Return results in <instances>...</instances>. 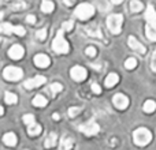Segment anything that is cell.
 Instances as JSON below:
<instances>
[{"label": "cell", "instance_id": "1", "mask_svg": "<svg viewBox=\"0 0 156 150\" xmlns=\"http://www.w3.org/2000/svg\"><path fill=\"white\" fill-rule=\"evenodd\" d=\"M133 139H134V143L137 146H147L152 139V134L148 128H137L134 132H133Z\"/></svg>", "mask_w": 156, "mask_h": 150}, {"label": "cell", "instance_id": "2", "mask_svg": "<svg viewBox=\"0 0 156 150\" xmlns=\"http://www.w3.org/2000/svg\"><path fill=\"white\" fill-rule=\"evenodd\" d=\"M52 48L56 53H67L70 51V46H69V43L65 40L63 37V29L58 30L56 37H55L54 43H52Z\"/></svg>", "mask_w": 156, "mask_h": 150}, {"label": "cell", "instance_id": "3", "mask_svg": "<svg viewBox=\"0 0 156 150\" xmlns=\"http://www.w3.org/2000/svg\"><path fill=\"white\" fill-rule=\"evenodd\" d=\"M122 23H123V16L121 14H112L108 16L107 19V25L108 29L112 34H119L122 30Z\"/></svg>", "mask_w": 156, "mask_h": 150}, {"label": "cell", "instance_id": "4", "mask_svg": "<svg viewBox=\"0 0 156 150\" xmlns=\"http://www.w3.org/2000/svg\"><path fill=\"white\" fill-rule=\"evenodd\" d=\"M93 14H94V7L92 4H89V3L80 4L76 8V16H77V18H80V19H82V21L92 18V16H93Z\"/></svg>", "mask_w": 156, "mask_h": 150}, {"label": "cell", "instance_id": "5", "mask_svg": "<svg viewBox=\"0 0 156 150\" xmlns=\"http://www.w3.org/2000/svg\"><path fill=\"white\" fill-rule=\"evenodd\" d=\"M3 77L5 80H10V82H15V80L21 79L23 77V71L18 67H14V66H8L4 68L3 71Z\"/></svg>", "mask_w": 156, "mask_h": 150}, {"label": "cell", "instance_id": "6", "mask_svg": "<svg viewBox=\"0 0 156 150\" xmlns=\"http://www.w3.org/2000/svg\"><path fill=\"white\" fill-rule=\"evenodd\" d=\"M80 131L82 132V134L88 135V137H92V135H96L97 132L100 131V127L97 123H94V121H88V123L82 124V126L80 127Z\"/></svg>", "mask_w": 156, "mask_h": 150}, {"label": "cell", "instance_id": "7", "mask_svg": "<svg viewBox=\"0 0 156 150\" xmlns=\"http://www.w3.org/2000/svg\"><path fill=\"white\" fill-rule=\"evenodd\" d=\"M112 104L115 105V108L118 109H126L129 107V98H127L125 94L118 93L112 97Z\"/></svg>", "mask_w": 156, "mask_h": 150}, {"label": "cell", "instance_id": "8", "mask_svg": "<svg viewBox=\"0 0 156 150\" xmlns=\"http://www.w3.org/2000/svg\"><path fill=\"white\" fill-rule=\"evenodd\" d=\"M86 75H88L86 70L83 67H81V66H76V67H73L70 70V77L73 78L76 82H82L86 78Z\"/></svg>", "mask_w": 156, "mask_h": 150}, {"label": "cell", "instance_id": "9", "mask_svg": "<svg viewBox=\"0 0 156 150\" xmlns=\"http://www.w3.org/2000/svg\"><path fill=\"white\" fill-rule=\"evenodd\" d=\"M45 82H47V78L45 77L37 75V77H34V78H32V79L26 80V82L23 83V86H25V89H27V90H32V89L38 87V86L44 85Z\"/></svg>", "mask_w": 156, "mask_h": 150}, {"label": "cell", "instance_id": "10", "mask_svg": "<svg viewBox=\"0 0 156 150\" xmlns=\"http://www.w3.org/2000/svg\"><path fill=\"white\" fill-rule=\"evenodd\" d=\"M25 55V49L22 45H18V44H15V45H12L10 48V51H8V56L11 57V59L14 60H19L22 59Z\"/></svg>", "mask_w": 156, "mask_h": 150}, {"label": "cell", "instance_id": "11", "mask_svg": "<svg viewBox=\"0 0 156 150\" xmlns=\"http://www.w3.org/2000/svg\"><path fill=\"white\" fill-rule=\"evenodd\" d=\"M127 43H129V46H130V48H132L133 51L138 52V53L144 55V53H145V52H147L145 46H144L143 44H141L140 41H138L136 37H133V36H130V37H129V40H127Z\"/></svg>", "mask_w": 156, "mask_h": 150}, {"label": "cell", "instance_id": "12", "mask_svg": "<svg viewBox=\"0 0 156 150\" xmlns=\"http://www.w3.org/2000/svg\"><path fill=\"white\" fill-rule=\"evenodd\" d=\"M49 63H51V60H49V57L47 56V55L38 53L34 56V64L37 66L38 68H47L49 66Z\"/></svg>", "mask_w": 156, "mask_h": 150}, {"label": "cell", "instance_id": "13", "mask_svg": "<svg viewBox=\"0 0 156 150\" xmlns=\"http://www.w3.org/2000/svg\"><path fill=\"white\" fill-rule=\"evenodd\" d=\"M85 32L88 33V36H90V37H96V38H103L101 30H100V27L97 26V25H89V26H86Z\"/></svg>", "mask_w": 156, "mask_h": 150}, {"label": "cell", "instance_id": "14", "mask_svg": "<svg viewBox=\"0 0 156 150\" xmlns=\"http://www.w3.org/2000/svg\"><path fill=\"white\" fill-rule=\"evenodd\" d=\"M145 34L151 41H156V22H148L147 23Z\"/></svg>", "mask_w": 156, "mask_h": 150}, {"label": "cell", "instance_id": "15", "mask_svg": "<svg viewBox=\"0 0 156 150\" xmlns=\"http://www.w3.org/2000/svg\"><path fill=\"white\" fill-rule=\"evenodd\" d=\"M3 142H4L7 146L12 148V146L16 145V135L14 134V132H7V134L3 137Z\"/></svg>", "mask_w": 156, "mask_h": 150}, {"label": "cell", "instance_id": "16", "mask_svg": "<svg viewBox=\"0 0 156 150\" xmlns=\"http://www.w3.org/2000/svg\"><path fill=\"white\" fill-rule=\"evenodd\" d=\"M118 82H119V77H118V74L111 73L107 78H105L104 85H105V87H112V86H115Z\"/></svg>", "mask_w": 156, "mask_h": 150}, {"label": "cell", "instance_id": "17", "mask_svg": "<svg viewBox=\"0 0 156 150\" xmlns=\"http://www.w3.org/2000/svg\"><path fill=\"white\" fill-rule=\"evenodd\" d=\"M145 19L147 22H156V10L154 5L149 4L145 11Z\"/></svg>", "mask_w": 156, "mask_h": 150}, {"label": "cell", "instance_id": "18", "mask_svg": "<svg viewBox=\"0 0 156 150\" xmlns=\"http://www.w3.org/2000/svg\"><path fill=\"white\" fill-rule=\"evenodd\" d=\"M47 104H48V100L44 96H41V94H37V96H34V98H33V105H34V107L43 108V107H45Z\"/></svg>", "mask_w": 156, "mask_h": 150}, {"label": "cell", "instance_id": "19", "mask_svg": "<svg viewBox=\"0 0 156 150\" xmlns=\"http://www.w3.org/2000/svg\"><path fill=\"white\" fill-rule=\"evenodd\" d=\"M55 8V4L54 2H51V0H43V3H41V11L45 14H49L52 12Z\"/></svg>", "mask_w": 156, "mask_h": 150}, {"label": "cell", "instance_id": "20", "mask_svg": "<svg viewBox=\"0 0 156 150\" xmlns=\"http://www.w3.org/2000/svg\"><path fill=\"white\" fill-rule=\"evenodd\" d=\"M56 141H58V135L55 134V132H51V134L48 135V138L44 141V143H45V148L47 149L54 148V146L56 145Z\"/></svg>", "mask_w": 156, "mask_h": 150}, {"label": "cell", "instance_id": "21", "mask_svg": "<svg viewBox=\"0 0 156 150\" xmlns=\"http://www.w3.org/2000/svg\"><path fill=\"white\" fill-rule=\"evenodd\" d=\"M40 132H41V126H38L37 123H33V124L27 126V134H29L30 137H36V135H38Z\"/></svg>", "mask_w": 156, "mask_h": 150}, {"label": "cell", "instance_id": "22", "mask_svg": "<svg viewBox=\"0 0 156 150\" xmlns=\"http://www.w3.org/2000/svg\"><path fill=\"white\" fill-rule=\"evenodd\" d=\"M4 101L7 102L8 105H14V104H16V101H18V97H16V94L11 93V91H5Z\"/></svg>", "mask_w": 156, "mask_h": 150}, {"label": "cell", "instance_id": "23", "mask_svg": "<svg viewBox=\"0 0 156 150\" xmlns=\"http://www.w3.org/2000/svg\"><path fill=\"white\" fill-rule=\"evenodd\" d=\"M0 33H4V34H12L14 33V26L11 23H0Z\"/></svg>", "mask_w": 156, "mask_h": 150}, {"label": "cell", "instance_id": "24", "mask_svg": "<svg viewBox=\"0 0 156 150\" xmlns=\"http://www.w3.org/2000/svg\"><path fill=\"white\" fill-rule=\"evenodd\" d=\"M143 108H144V112L145 113H152L156 109V102L154 100H148V101H145Z\"/></svg>", "mask_w": 156, "mask_h": 150}, {"label": "cell", "instance_id": "25", "mask_svg": "<svg viewBox=\"0 0 156 150\" xmlns=\"http://www.w3.org/2000/svg\"><path fill=\"white\" fill-rule=\"evenodd\" d=\"M144 5L140 0H132V2H130V10H132L133 12H138V11H141Z\"/></svg>", "mask_w": 156, "mask_h": 150}, {"label": "cell", "instance_id": "26", "mask_svg": "<svg viewBox=\"0 0 156 150\" xmlns=\"http://www.w3.org/2000/svg\"><path fill=\"white\" fill-rule=\"evenodd\" d=\"M62 90H63V86L60 85V83H58V82L52 83V85L49 86V93H51L52 96H55V94L60 93V91H62Z\"/></svg>", "mask_w": 156, "mask_h": 150}, {"label": "cell", "instance_id": "27", "mask_svg": "<svg viewBox=\"0 0 156 150\" xmlns=\"http://www.w3.org/2000/svg\"><path fill=\"white\" fill-rule=\"evenodd\" d=\"M74 146V141L71 138H66V139L62 141V150H70Z\"/></svg>", "mask_w": 156, "mask_h": 150}, {"label": "cell", "instance_id": "28", "mask_svg": "<svg viewBox=\"0 0 156 150\" xmlns=\"http://www.w3.org/2000/svg\"><path fill=\"white\" fill-rule=\"evenodd\" d=\"M136 66H137V60H136L134 57H129V59L125 62V67H126L127 70H133V68H136Z\"/></svg>", "mask_w": 156, "mask_h": 150}, {"label": "cell", "instance_id": "29", "mask_svg": "<svg viewBox=\"0 0 156 150\" xmlns=\"http://www.w3.org/2000/svg\"><path fill=\"white\" fill-rule=\"evenodd\" d=\"M22 120H23V123H25V124H27V126H29V124L36 123V121H34V115H30V113H27V115H25Z\"/></svg>", "mask_w": 156, "mask_h": 150}, {"label": "cell", "instance_id": "30", "mask_svg": "<svg viewBox=\"0 0 156 150\" xmlns=\"http://www.w3.org/2000/svg\"><path fill=\"white\" fill-rule=\"evenodd\" d=\"M25 33H26L25 27H22V26H14V34L19 36V37H23Z\"/></svg>", "mask_w": 156, "mask_h": 150}, {"label": "cell", "instance_id": "31", "mask_svg": "<svg viewBox=\"0 0 156 150\" xmlns=\"http://www.w3.org/2000/svg\"><path fill=\"white\" fill-rule=\"evenodd\" d=\"M36 37L38 38L40 41H44L47 38V30L45 29H41V30H38L37 33H36Z\"/></svg>", "mask_w": 156, "mask_h": 150}, {"label": "cell", "instance_id": "32", "mask_svg": "<svg viewBox=\"0 0 156 150\" xmlns=\"http://www.w3.org/2000/svg\"><path fill=\"white\" fill-rule=\"evenodd\" d=\"M80 108L78 107H74V108H70V109H69V116H70V118H74V116H77L78 113H80Z\"/></svg>", "mask_w": 156, "mask_h": 150}, {"label": "cell", "instance_id": "33", "mask_svg": "<svg viewBox=\"0 0 156 150\" xmlns=\"http://www.w3.org/2000/svg\"><path fill=\"white\" fill-rule=\"evenodd\" d=\"M73 27H74V23H73V22H71V21H67V22H65V23H63L62 29H63V30H67V32H70Z\"/></svg>", "mask_w": 156, "mask_h": 150}, {"label": "cell", "instance_id": "34", "mask_svg": "<svg viewBox=\"0 0 156 150\" xmlns=\"http://www.w3.org/2000/svg\"><path fill=\"white\" fill-rule=\"evenodd\" d=\"M25 7H26V4H25L23 2L15 3V4H12V5H11V8H12V10H23Z\"/></svg>", "mask_w": 156, "mask_h": 150}, {"label": "cell", "instance_id": "35", "mask_svg": "<svg viewBox=\"0 0 156 150\" xmlns=\"http://www.w3.org/2000/svg\"><path fill=\"white\" fill-rule=\"evenodd\" d=\"M85 52H86V55H88V56H90V57L96 56V48H93V46H88Z\"/></svg>", "mask_w": 156, "mask_h": 150}, {"label": "cell", "instance_id": "36", "mask_svg": "<svg viewBox=\"0 0 156 150\" xmlns=\"http://www.w3.org/2000/svg\"><path fill=\"white\" fill-rule=\"evenodd\" d=\"M151 68L154 73H156V51L154 52V55H152V60H151Z\"/></svg>", "mask_w": 156, "mask_h": 150}, {"label": "cell", "instance_id": "37", "mask_svg": "<svg viewBox=\"0 0 156 150\" xmlns=\"http://www.w3.org/2000/svg\"><path fill=\"white\" fill-rule=\"evenodd\" d=\"M92 91H93L94 94H100V93H101V89H100L99 85H96V83H92Z\"/></svg>", "mask_w": 156, "mask_h": 150}, {"label": "cell", "instance_id": "38", "mask_svg": "<svg viewBox=\"0 0 156 150\" xmlns=\"http://www.w3.org/2000/svg\"><path fill=\"white\" fill-rule=\"evenodd\" d=\"M26 21L29 22L30 25H34V23H36V16H34V15H27V16H26Z\"/></svg>", "mask_w": 156, "mask_h": 150}, {"label": "cell", "instance_id": "39", "mask_svg": "<svg viewBox=\"0 0 156 150\" xmlns=\"http://www.w3.org/2000/svg\"><path fill=\"white\" fill-rule=\"evenodd\" d=\"M63 2H65V4H66V5H73L76 0H63Z\"/></svg>", "mask_w": 156, "mask_h": 150}, {"label": "cell", "instance_id": "40", "mask_svg": "<svg viewBox=\"0 0 156 150\" xmlns=\"http://www.w3.org/2000/svg\"><path fill=\"white\" fill-rule=\"evenodd\" d=\"M111 2H112L114 4H121V3L123 2V0H111Z\"/></svg>", "mask_w": 156, "mask_h": 150}, {"label": "cell", "instance_id": "41", "mask_svg": "<svg viewBox=\"0 0 156 150\" xmlns=\"http://www.w3.org/2000/svg\"><path fill=\"white\" fill-rule=\"evenodd\" d=\"M4 115V109H3V107H0V116Z\"/></svg>", "mask_w": 156, "mask_h": 150}, {"label": "cell", "instance_id": "42", "mask_svg": "<svg viewBox=\"0 0 156 150\" xmlns=\"http://www.w3.org/2000/svg\"><path fill=\"white\" fill-rule=\"evenodd\" d=\"M54 119L55 120H58V119H59V115H58V113H54Z\"/></svg>", "mask_w": 156, "mask_h": 150}, {"label": "cell", "instance_id": "43", "mask_svg": "<svg viewBox=\"0 0 156 150\" xmlns=\"http://www.w3.org/2000/svg\"><path fill=\"white\" fill-rule=\"evenodd\" d=\"M2 3H3V0H0V4H2Z\"/></svg>", "mask_w": 156, "mask_h": 150}]
</instances>
